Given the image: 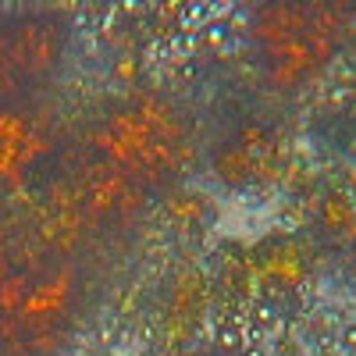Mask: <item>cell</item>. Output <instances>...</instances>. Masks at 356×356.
<instances>
[{
    "label": "cell",
    "mask_w": 356,
    "mask_h": 356,
    "mask_svg": "<svg viewBox=\"0 0 356 356\" xmlns=\"http://www.w3.org/2000/svg\"><path fill=\"white\" fill-rule=\"evenodd\" d=\"M72 29L47 8L0 11V114L40 107L68 65Z\"/></svg>",
    "instance_id": "cell-2"
},
{
    "label": "cell",
    "mask_w": 356,
    "mask_h": 356,
    "mask_svg": "<svg viewBox=\"0 0 356 356\" xmlns=\"http://www.w3.org/2000/svg\"><path fill=\"white\" fill-rule=\"evenodd\" d=\"M356 33L349 0H257L246 47L257 75L278 93H300L328 75Z\"/></svg>",
    "instance_id": "cell-1"
}]
</instances>
